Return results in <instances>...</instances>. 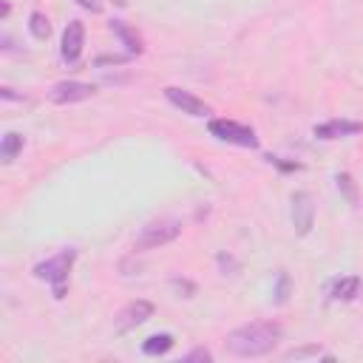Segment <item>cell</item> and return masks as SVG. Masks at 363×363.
I'll use <instances>...</instances> for the list:
<instances>
[{
	"mask_svg": "<svg viewBox=\"0 0 363 363\" xmlns=\"http://www.w3.org/2000/svg\"><path fill=\"white\" fill-rule=\"evenodd\" d=\"M335 184H337V193L349 201V204H357V184L349 173H335Z\"/></svg>",
	"mask_w": 363,
	"mask_h": 363,
	"instance_id": "2e32d148",
	"label": "cell"
},
{
	"mask_svg": "<svg viewBox=\"0 0 363 363\" xmlns=\"http://www.w3.org/2000/svg\"><path fill=\"white\" fill-rule=\"evenodd\" d=\"M312 354H320V346H318V343L301 346V349H289L284 357H286V360H298V357H312Z\"/></svg>",
	"mask_w": 363,
	"mask_h": 363,
	"instance_id": "d6986e66",
	"label": "cell"
},
{
	"mask_svg": "<svg viewBox=\"0 0 363 363\" xmlns=\"http://www.w3.org/2000/svg\"><path fill=\"white\" fill-rule=\"evenodd\" d=\"M210 360H213V352L204 346H196L193 352L184 354V363H210Z\"/></svg>",
	"mask_w": 363,
	"mask_h": 363,
	"instance_id": "ac0fdd59",
	"label": "cell"
},
{
	"mask_svg": "<svg viewBox=\"0 0 363 363\" xmlns=\"http://www.w3.org/2000/svg\"><path fill=\"white\" fill-rule=\"evenodd\" d=\"M289 216H292V227H295V235L306 238L315 227V201L306 190H295L289 196Z\"/></svg>",
	"mask_w": 363,
	"mask_h": 363,
	"instance_id": "5b68a950",
	"label": "cell"
},
{
	"mask_svg": "<svg viewBox=\"0 0 363 363\" xmlns=\"http://www.w3.org/2000/svg\"><path fill=\"white\" fill-rule=\"evenodd\" d=\"M281 335L284 329L275 320H250L227 335L224 349L233 357H264L278 346Z\"/></svg>",
	"mask_w": 363,
	"mask_h": 363,
	"instance_id": "6da1fadb",
	"label": "cell"
},
{
	"mask_svg": "<svg viewBox=\"0 0 363 363\" xmlns=\"http://www.w3.org/2000/svg\"><path fill=\"white\" fill-rule=\"evenodd\" d=\"M28 31H31V37L34 40H48L51 37V23H48V17L43 14V11H31L28 14Z\"/></svg>",
	"mask_w": 363,
	"mask_h": 363,
	"instance_id": "9a60e30c",
	"label": "cell"
},
{
	"mask_svg": "<svg viewBox=\"0 0 363 363\" xmlns=\"http://www.w3.org/2000/svg\"><path fill=\"white\" fill-rule=\"evenodd\" d=\"M23 145H26V139H23L20 133L9 130V133L3 136V142H0V159H3V164H11V162L20 156Z\"/></svg>",
	"mask_w": 363,
	"mask_h": 363,
	"instance_id": "4fadbf2b",
	"label": "cell"
},
{
	"mask_svg": "<svg viewBox=\"0 0 363 363\" xmlns=\"http://www.w3.org/2000/svg\"><path fill=\"white\" fill-rule=\"evenodd\" d=\"M173 346V335L170 332H159V335H150L145 343H142V352L147 357H159V354H167Z\"/></svg>",
	"mask_w": 363,
	"mask_h": 363,
	"instance_id": "5bb4252c",
	"label": "cell"
},
{
	"mask_svg": "<svg viewBox=\"0 0 363 363\" xmlns=\"http://www.w3.org/2000/svg\"><path fill=\"white\" fill-rule=\"evenodd\" d=\"M128 60H133V57L130 54H105V57H96L94 65H122Z\"/></svg>",
	"mask_w": 363,
	"mask_h": 363,
	"instance_id": "ffe728a7",
	"label": "cell"
},
{
	"mask_svg": "<svg viewBox=\"0 0 363 363\" xmlns=\"http://www.w3.org/2000/svg\"><path fill=\"white\" fill-rule=\"evenodd\" d=\"M153 312H156V306H153L150 301H145V298L130 301V303L116 315V332H119V335H125V332H130V329H136V326L147 323V320L153 318Z\"/></svg>",
	"mask_w": 363,
	"mask_h": 363,
	"instance_id": "52a82bcc",
	"label": "cell"
},
{
	"mask_svg": "<svg viewBox=\"0 0 363 363\" xmlns=\"http://www.w3.org/2000/svg\"><path fill=\"white\" fill-rule=\"evenodd\" d=\"M360 286H363L360 275H343V278L332 281L329 298H332V301H354V298L360 295Z\"/></svg>",
	"mask_w": 363,
	"mask_h": 363,
	"instance_id": "7c38bea8",
	"label": "cell"
},
{
	"mask_svg": "<svg viewBox=\"0 0 363 363\" xmlns=\"http://www.w3.org/2000/svg\"><path fill=\"white\" fill-rule=\"evenodd\" d=\"M207 130L210 136H216L218 142H227V145H238V147H250L255 150L258 147V136L250 125H241V122H233V119H210L207 122Z\"/></svg>",
	"mask_w": 363,
	"mask_h": 363,
	"instance_id": "277c9868",
	"label": "cell"
},
{
	"mask_svg": "<svg viewBox=\"0 0 363 363\" xmlns=\"http://www.w3.org/2000/svg\"><path fill=\"white\" fill-rule=\"evenodd\" d=\"M111 3H116V6H128V0H111Z\"/></svg>",
	"mask_w": 363,
	"mask_h": 363,
	"instance_id": "d4e9b609",
	"label": "cell"
},
{
	"mask_svg": "<svg viewBox=\"0 0 363 363\" xmlns=\"http://www.w3.org/2000/svg\"><path fill=\"white\" fill-rule=\"evenodd\" d=\"M179 235H182V221L179 218H153L133 238V250L147 252V250H156V247H164V244L176 241Z\"/></svg>",
	"mask_w": 363,
	"mask_h": 363,
	"instance_id": "3957f363",
	"label": "cell"
},
{
	"mask_svg": "<svg viewBox=\"0 0 363 363\" xmlns=\"http://www.w3.org/2000/svg\"><path fill=\"white\" fill-rule=\"evenodd\" d=\"M111 31L119 37V43L128 48V54L130 57H139L142 51H145V45H142V37H139V31L133 28V26H128L125 20H111Z\"/></svg>",
	"mask_w": 363,
	"mask_h": 363,
	"instance_id": "8fae6325",
	"label": "cell"
},
{
	"mask_svg": "<svg viewBox=\"0 0 363 363\" xmlns=\"http://www.w3.org/2000/svg\"><path fill=\"white\" fill-rule=\"evenodd\" d=\"M74 261H77V250H74V247H68V250H60L57 255H51V258H45V261H40V264H34V269H31V272H34V278L48 281V284H51L54 298H57V301H62V298H65V292H68V275H71Z\"/></svg>",
	"mask_w": 363,
	"mask_h": 363,
	"instance_id": "7a4b0ae2",
	"label": "cell"
},
{
	"mask_svg": "<svg viewBox=\"0 0 363 363\" xmlns=\"http://www.w3.org/2000/svg\"><path fill=\"white\" fill-rule=\"evenodd\" d=\"M79 9H85V11H91V14H99L102 11V3L99 0H74Z\"/></svg>",
	"mask_w": 363,
	"mask_h": 363,
	"instance_id": "7402d4cb",
	"label": "cell"
},
{
	"mask_svg": "<svg viewBox=\"0 0 363 363\" xmlns=\"http://www.w3.org/2000/svg\"><path fill=\"white\" fill-rule=\"evenodd\" d=\"M164 99L173 108H179L182 113H187V116H207L210 113V105L204 99H199L196 94L184 91V88H176V85H167L164 88Z\"/></svg>",
	"mask_w": 363,
	"mask_h": 363,
	"instance_id": "9c48e42d",
	"label": "cell"
},
{
	"mask_svg": "<svg viewBox=\"0 0 363 363\" xmlns=\"http://www.w3.org/2000/svg\"><path fill=\"white\" fill-rule=\"evenodd\" d=\"M360 130H363V122H354V119H329V122H320L312 128L315 139H323V142L346 139V136H354Z\"/></svg>",
	"mask_w": 363,
	"mask_h": 363,
	"instance_id": "30bf717a",
	"label": "cell"
},
{
	"mask_svg": "<svg viewBox=\"0 0 363 363\" xmlns=\"http://www.w3.org/2000/svg\"><path fill=\"white\" fill-rule=\"evenodd\" d=\"M267 162L275 164V167H281V170H301V167H303L301 162H286V159H281V156H267Z\"/></svg>",
	"mask_w": 363,
	"mask_h": 363,
	"instance_id": "44dd1931",
	"label": "cell"
},
{
	"mask_svg": "<svg viewBox=\"0 0 363 363\" xmlns=\"http://www.w3.org/2000/svg\"><path fill=\"white\" fill-rule=\"evenodd\" d=\"M82 45H85V26L82 20H71L62 31V40H60V57L62 62L68 65H77L79 57H82Z\"/></svg>",
	"mask_w": 363,
	"mask_h": 363,
	"instance_id": "ba28073f",
	"label": "cell"
},
{
	"mask_svg": "<svg viewBox=\"0 0 363 363\" xmlns=\"http://www.w3.org/2000/svg\"><path fill=\"white\" fill-rule=\"evenodd\" d=\"M289 289H292V281H289V272H278V278H275V289H272V295H275V303H286V298H289Z\"/></svg>",
	"mask_w": 363,
	"mask_h": 363,
	"instance_id": "e0dca14e",
	"label": "cell"
},
{
	"mask_svg": "<svg viewBox=\"0 0 363 363\" xmlns=\"http://www.w3.org/2000/svg\"><path fill=\"white\" fill-rule=\"evenodd\" d=\"M9 11H11V6H9V3H6V0H3V6H0V17H3V20H6V17H9Z\"/></svg>",
	"mask_w": 363,
	"mask_h": 363,
	"instance_id": "cb8c5ba5",
	"label": "cell"
},
{
	"mask_svg": "<svg viewBox=\"0 0 363 363\" xmlns=\"http://www.w3.org/2000/svg\"><path fill=\"white\" fill-rule=\"evenodd\" d=\"M96 94V85L91 82H79V79H62L57 85H51L48 99L54 105H74V102H85Z\"/></svg>",
	"mask_w": 363,
	"mask_h": 363,
	"instance_id": "8992f818",
	"label": "cell"
},
{
	"mask_svg": "<svg viewBox=\"0 0 363 363\" xmlns=\"http://www.w3.org/2000/svg\"><path fill=\"white\" fill-rule=\"evenodd\" d=\"M173 286H176L179 292H187V298H193V292H196V286H193L190 281H179V278H173Z\"/></svg>",
	"mask_w": 363,
	"mask_h": 363,
	"instance_id": "603a6c76",
	"label": "cell"
}]
</instances>
